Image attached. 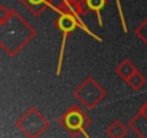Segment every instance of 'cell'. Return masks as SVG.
I'll return each mask as SVG.
<instances>
[{"label": "cell", "mask_w": 147, "mask_h": 138, "mask_svg": "<svg viewBox=\"0 0 147 138\" xmlns=\"http://www.w3.org/2000/svg\"><path fill=\"white\" fill-rule=\"evenodd\" d=\"M87 3H88L90 9H92V10H100V9L104 6L105 0H87Z\"/></svg>", "instance_id": "obj_3"}, {"label": "cell", "mask_w": 147, "mask_h": 138, "mask_svg": "<svg viewBox=\"0 0 147 138\" xmlns=\"http://www.w3.org/2000/svg\"><path fill=\"white\" fill-rule=\"evenodd\" d=\"M58 26H59L65 33H68V32H71V30H74V29L77 27V22L74 20L72 16L63 15V16H61V19H59V22H58Z\"/></svg>", "instance_id": "obj_1"}, {"label": "cell", "mask_w": 147, "mask_h": 138, "mask_svg": "<svg viewBox=\"0 0 147 138\" xmlns=\"http://www.w3.org/2000/svg\"><path fill=\"white\" fill-rule=\"evenodd\" d=\"M66 122H68V125H69V127L77 128V127H80V125L82 124V118H81L78 114H72V115H69V117H68Z\"/></svg>", "instance_id": "obj_2"}, {"label": "cell", "mask_w": 147, "mask_h": 138, "mask_svg": "<svg viewBox=\"0 0 147 138\" xmlns=\"http://www.w3.org/2000/svg\"><path fill=\"white\" fill-rule=\"evenodd\" d=\"M29 2L32 3V5H39V3H42L43 0H29Z\"/></svg>", "instance_id": "obj_4"}]
</instances>
